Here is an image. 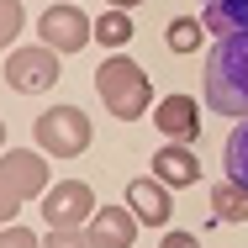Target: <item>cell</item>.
<instances>
[{
  "label": "cell",
  "mask_w": 248,
  "mask_h": 248,
  "mask_svg": "<svg viewBox=\"0 0 248 248\" xmlns=\"http://www.w3.org/2000/svg\"><path fill=\"white\" fill-rule=\"evenodd\" d=\"M95 95L106 100V111L116 122H138V116H148V106H158L153 100V85H148V69L138 58H127V53H106L100 58Z\"/></svg>",
  "instance_id": "7a4b0ae2"
},
{
  "label": "cell",
  "mask_w": 248,
  "mask_h": 248,
  "mask_svg": "<svg viewBox=\"0 0 248 248\" xmlns=\"http://www.w3.org/2000/svg\"><path fill=\"white\" fill-rule=\"evenodd\" d=\"M32 196H48V158L27 148H5V158H0V217L16 222L21 201Z\"/></svg>",
  "instance_id": "3957f363"
},
{
  "label": "cell",
  "mask_w": 248,
  "mask_h": 248,
  "mask_svg": "<svg viewBox=\"0 0 248 248\" xmlns=\"http://www.w3.org/2000/svg\"><path fill=\"white\" fill-rule=\"evenodd\" d=\"M127 206L138 211V222H148V227H169V217H174V201H169V185L148 174V180H132L127 185Z\"/></svg>",
  "instance_id": "9c48e42d"
},
{
  "label": "cell",
  "mask_w": 248,
  "mask_h": 248,
  "mask_svg": "<svg viewBox=\"0 0 248 248\" xmlns=\"http://www.w3.org/2000/svg\"><path fill=\"white\" fill-rule=\"evenodd\" d=\"M0 248H43V238H32L27 227H16V222H5V238H0Z\"/></svg>",
  "instance_id": "ac0fdd59"
},
{
  "label": "cell",
  "mask_w": 248,
  "mask_h": 248,
  "mask_svg": "<svg viewBox=\"0 0 248 248\" xmlns=\"http://www.w3.org/2000/svg\"><path fill=\"white\" fill-rule=\"evenodd\" d=\"M95 43H100L106 53H122L127 43H132V16L116 11V5H106V11L95 16Z\"/></svg>",
  "instance_id": "4fadbf2b"
},
{
  "label": "cell",
  "mask_w": 248,
  "mask_h": 248,
  "mask_svg": "<svg viewBox=\"0 0 248 248\" xmlns=\"http://www.w3.org/2000/svg\"><path fill=\"white\" fill-rule=\"evenodd\" d=\"M90 238L100 248H132L138 243V211L132 206H100L90 217Z\"/></svg>",
  "instance_id": "30bf717a"
},
{
  "label": "cell",
  "mask_w": 248,
  "mask_h": 248,
  "mask_svg": "<svg viewBox=\"0 0 248 248\" xmlns=\"http://www.w3.org/2000/svg\"><path fill=\"white\" fill-rule=\"evenodd\" d=\"M164 37H169V53H196L201 37H206V21H196V16H174Z\"/></svg>",
  "instance_id": "2e32d148"
},
{
  "label": "cell",
  "mask_w": 248,
  "mask_h": 248,
  "mask_svg": "<svg viewBox=\"0 0 248 248\" xmlns=\"http://www.w3.org/2000/svg\"><path fill=\"white\" fill-rule=\"evenodd\" d=\"M222 169H227V180H238L248 190V116L232 127V138L222 143Z\"/></svg>",
  "instance_id": "9a60e30c"
},
{
  "label": "cell",
  "mask_w": 248,
  "mask_h": 248,
  "mask_svg": "<svg viewBox=\"0 0 248 248\" xmlns=\"http://www.w3.org/2000/svg\"><path fill=\"white\" fill-rule=\"evenodd\" d=\"M16 27H21V0H5V43H16Z\"/></svg>",
  "instance_id": "d6986e66"
},
{
  "label": "cell",
  "mask_w": 248,
  "mask_h": 248,
  "mask_svg": "<svg viewBox=\"0 0 248 248\" xmlns=\"http://www.w3.org/2000/svg\"><path fill=\"white\" fill-rule=\"evenodd\" d=\"M206 5H211V0H206Z\"/></svg>",
  "instance_id": "7402d4cb"
},
{
  "label": "cell",
  "mask_w": 248,
  "mask_h": 248,
  "mask_svg": "<svg viewBox=\"0 0 248 248\" xmlns=\"http://www.w3.org/2000/svg\"><path fill=\"white\" fill-rule=\"evenodd\" d=\"M95 190L85 185V180H63V185H53L48 196H43V217H48V227H90V217H95Z\"/></svg>",
  "instance_id": "52a82bcc"
},
{
  "label": "cell",
  "mask_w": 248,
  "mask_h": 248,
  "mask_svg": "<svg viewBox=\"0 0 248 248\" xmlns=\"http://www.w3.org/2000/svg\"><path fill=\"white\" fill-rule=\"evenodd\" d=\"M201 21H206V32H217V37L243 32V27H248V0H211Z\"/></svg>",
  "instance_id": "5bb4252c"
},
{
  "label": "cell",
  "mask_w": 248,
  "mask_h": 248,
  "mask_svg": "<svg viewBox=\"0 0 248 248\" xmlns=\"http://www.w3.org/2000/svg\"><path fill=\"white\" fill-rule=\"evenodd\" d=\"M153 174H158L169 190H190L201 180V158L185 148V143H164V148L153 153Z\"/></svg>",
  "instance_id": "8fae6325"
},
{
  "label": "cell",
  "mask_w": 248,
  "mask_h": 248,
  "mask_svg": "<svg viewBox=\"0 0 248 248\" xmlns=\"http://www.w3.org/2000/svg\"><path fill=\"white\" fill-rule=\"evenodd\" d=\"M106 5H116V11H132V5H143V0H106Z\"/></svg>",
  "instance_id": "44dd1931"
},
{
  "label": "cell",
  "mask_w": 248,
  "mask_h": 248,
  "mask_svg": "<svg viewBox=\"0 0 248 248\" xmlns=\"http://www.w3.org/2000/svg\"><path fill=\"white\" fill-rule=\"evenodd\" d=\"M153 127H158L169 143H196V138H201V106L190 95H158Z\"/></svg>",
  "instance_id": "ba28073f"
},
{
  "label": "cell",
  "mask_w": 248,
  "mask_h": 248,
  "mask_svg": "<svg viewBox=\"0 0 248 248\" xmlns=\"http://www.w3.org/2000/svg\"><path fill=\"white\" fill-rule=\"evenodd\" d=\"M211 217L217 222H248V190L238 180H217L211 185Z\"/></svg>",
  "instance_id": "7c38bea8"
},
{
  "label": "cell",
  "mask_w": 248,
  "mask_h": 248,
  "mask_svg": "<svg viewBox=\"0 0 248 248\" xmlns=\"http://www.w3.org/2000/svg\"><path fill=\"white\" fill-rule=\"evenodd\" d=\"M158 248H201V243H196V232H164Z\"/></svg>",
  "instance_id": "ffe728a7"
},
{
  "label": "cell",
  "mask_w": 248,
  "mask_h": 248,
  "mask_svg": "<svg viewBox=\"0 0 248 248\" xmlns=\"http://www.w3.org/2000/svg\"><path fill=\"white\" fill-rule=\"evenodd\" d=\"M201 85H206V106L217 116H238V122L248 116V27L211 43Z\"/></svg>",
  "instance_id": "6da1fadb"
},
{
  "label": "cell",
  "mask_w": 248,
  "mask_h": 248,
  "mask_svg": "<svg viewBox=\"0 0 248 248\" xmlns=\"http://www.w3.org/2000/svg\"><path fill=\"white\" fill-rule=\"evenodd\" d=\"M43 248H100V243L90 238V227H48Z\"/></svg>",
  "instance_id": "e0dca14e"
},
{
  "label": "cell",
  "mask_w": 248,
  "mask_h": 248,
  "mask_svg": "<svg viewBox=\"0 0 248 248\" xmlns=\"http://www.w3.org/2000/svg\"><path fill=\"white\" fill-rule=\"evenodd\" d=\"M37 32H43V48H53V53H79V48H90L95 21H90L74 0H63V5H48V11H43Z\"/></svg>",
  "instance_id": "8992f818"
},
{
  "label": "cell",
  "mask_w": 248,
  "mask_h": 248,
  "mask_svg": "<svg viewBox=\"0 0 248 248\" xmlns=\"http://www.w3.org/2000/svg\"><path fill=\"white\" fill-rule=\"evenodd\" d=\"M58 85V53L53 48H11L5 53V90L43 95Z\"/></svg>",
  "instance_id": "5b68a950"
},
{
  "label": "cell",
  "mask_w": 248,
  "mask_h": 248,
  "mask_svg": "<svg viewBox=\"0 0 248 248\" xmlns=\"http://www.w3.org/2000/svg\"><path fill=\"white\" fill-rule=\"evenodd\" d=\"M32 132H37L43 153H53V158H79V153L95 143V127H90V116L79 106H53V111H43Z\"/></svg>",
  "instance_id": "277c9868"
}]
</instances>
